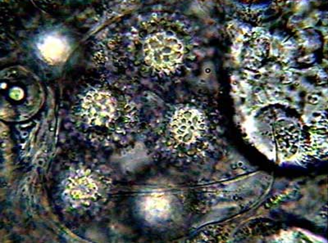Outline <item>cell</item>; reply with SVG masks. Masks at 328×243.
<instances>
[{"mask_svg":"<svg viewBox=\"0 0 328 243\" xmlns=\"http://www.w3.org/2000/svg\"><path fill=\"white\" fill-rule=\"evenodd\" d=\"M66 193L74 202H89L98 197V183L91 172H77L67 180Z\"/></svg>","mask_w":328,"mask_h":243,"instance_id":"cell-5","label":"cell"},{"mask_svg":"<svg viewBox=\"0 0 328 243\" xmlns=\"http://www.w3.org/2000/svg\"><path fill=\"white\" fill-rule=\"evenodd\" d=\"M142 210L149 219H158L168 212V203L161 196L152 195L144 199L142 203Z\"/></svg>","mask_w":328,"mask_h":243,"instance_id":"cell-6","label":"cell"},{"mask_svg":"<svg viewBox=\"0 0 328 243\" xmlns=\"http://www.w3.org/2000/svg\"><path fill=\"white\" fill-rule=\"evenodd\" d=\"M163 27L155 20L141 21L125 36L113 39L109 47L129 55L150 74L171 76L183 64L187 48L175 33Z\"/></svg>","mask_w":328,"mask_h":243,"instance_id":"cell-1","label":"cell"},{"mask_svg":"<svg viewBox=\"0 0 328 243\" xmlns=\"http://www.w3.org/2000/svg\"><path fill=\"white\" fill-rule=\"evenodd\" d=\"M173 144L193 151L207 144L212 133V122L204 109L187 105L174 112L168 126Z\"/></svg>","mask_w":328,"mask_h":243,"instance_id":"cell-2","label":"cell"},{"mask_svg":"<svg viewBox=\"0 0 328 243\" xmlns=\"http://www.w3.org/2000/svg\"><path fill=\"white\" fill-rule=\"evenodd\" d=\"M36 46L41 58L51 64L63 62L71 50L66 36L55 32L43 35L36 41Z\"/></svg>","mask_w":328,"mask_h":243,"instance_id":"cell-4","label":"cell"},{"mask_svg":"<svg viewBox=\"0 0 328 243\" xmlns=\"http://www.w3.org/2000/svg\"><path fill=\"white\" fill-rule=\"evenodd\" d=\"M82 118L93 127H109L120 115L119 104L110 91L94 88L86 93L81 107Z\"/></svg>","mask_w":328,"mask_h":243,"instance_id":"cell-3","label":"cell"}]
</instances>
